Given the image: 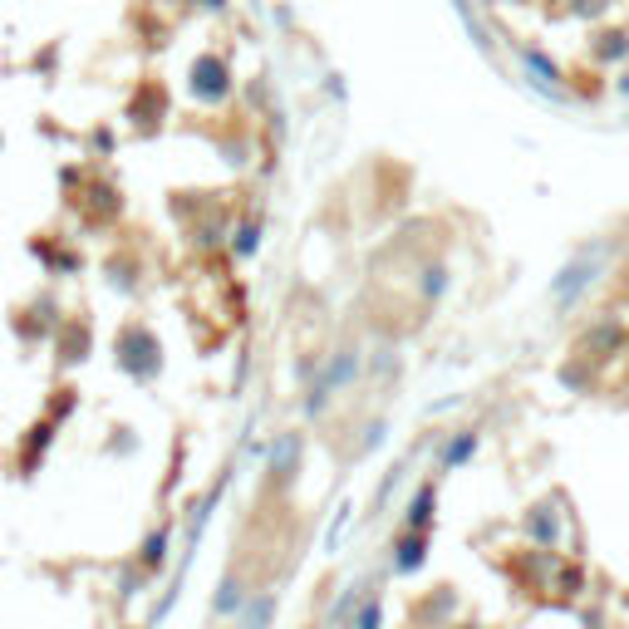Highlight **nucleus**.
<instances>
[{"instance_id": "obj_1", "label": "nucleus", "mask_w": 629, "mask_h": 629, "mask_svg": "<svg viewBox=\"0 0 629 629\" xmlns=\"http://www.w3.org/2000/svg\"><path fill=\"white\" fill-rule=\"evenodd\" d=\"M187 94L202 104V109H222L231 94H236V74H231V59L217 50H202L187 69Z\"/></svg>"}, {"instance_id": "obj_4", "label": "nucleus", "mask_w": 629, "mask_h": 629, "mask_svg": "<svg viewBox=\"0 0 629 629\" xmlns=\"http://www.w3.org/2000/svg\"><path fill=\"white\" fill-rule=\"evenodd\" d=\"M585 59H590L595 69H620V64H629V25L595 30L590 45H585Z\"/></svg>"}, {"instance_id": "obj_7", "label": "nucleus", "mask_w": 629, "mask_h": 629, "mask_svg": "<svg viewBox=\"0 0 629 629\" xmlns=\"http://www.w3.org/2000/svg\"><path fill=\"white\" fill-rule=\"evenodd\" d=\"M227 236H231L227 246L236 251V256H251V251L261 246V222H256V217H246V222H236Z\"/></svg>"}, {"instance_id": "obj_13", "label": "nucleus", "mask_w": 629, "mask_h": 629, "mask_svg": "<svg viewBox=\"0 0 629 629\" xmlns=\"http://www.w3.org/2000/svg\"><path fill=\"white\" fill-rule=\"evenodd\" d=\"M236 605H241V585H236V580H227V585H222V600H217V610L227 615V610H236Z\"/></svg>"}, {"instance_id": "obj_14", "label": "nucleus", "mask_w": 629, "mask_h": 629, "mask_svg": "<svg viewBox=\"0 0 629 629\" xmlns=\"http://www.w3.org/2000/svg\"><path fill=\"white\" fill-rule=\"evenodd\" d=\"M610 89H615L620 99H629V64H620V69H615V84H610Z\"/></svg>"}, {"instance_id": "obj_8", "label": "nucleus", "mask_w": 629, "mask_h": 629, "mask_svg": "<svg viewBox=\"0 0 629 629\" xmlns=\"http://www.w3.org/2000/svg\"><path fill=\"white\" fill-rule=\"evenodd\" d=\"M561 10H566L571 20H590V25H595V20H605V15L615 10V0H561Z\"/></svg>"}, {"instance_id": "obj_15", "label": "nucleus", "mask_w": 629, "mask_h": 629, "mask_svg": "<svg viewBox=\"0 0 629 629\" xmlns=\"http://www.w3.org/2000/svg\"><path fill=\"white\" fill-rule=\"evenodd\" d=\"M182 5H192V10H212V15L227 10V0H182Z\"/></svg>"}, {"instance_id": "obj_9", "label": "nucleus", "mask_w": 629, "mask_h": 629, "mask_svg": "<svg viewBox=\"0 0 629 629\" xmlns=\"http://www.w3.org/2000/svg\"><path fill=\"white\" fill-rule=\"evenodd\" d=\"M590 276H595V261H575V266H566V276L556 281V295H561V300H571V295L585 286Z\"/></svg>"}, {"instance_id": "obj_6", "label": "nucleus", "mask_w": 629, "mask_h": 629, "mask_svg": "<svg viewBox=\"0 0 629 629\" xmlns=\"http://www.w3.org/2000/svg\"><path fill=\"white\" fill-rule=\"evenodd\" d=\"M423 546H428V531H403L399 546H394V551H399L394 566H399V571H413V566L423 561Z\"/></svg>"}, {"instance_id": "obj_5", "label": "nucleus", "mask_w": 629, "mask_h": 629, "mask_svg": "<svg viewBox=\"0 0 629 629\" xmlns=\"http://www.w3.org/2000/svg\"><path fill=\"white\" fill-rule=\"evenodd\" d=\"M320 379H325L330 389H344V384H354V379H359V349H340V354H335V364H330V369H325Z\"/></svg>"}, {"instance_id": "obj_2", "label": "nucleus", "mask_w": 629, "mask_h": 629, "mask_svg": "<svg viewBox=\"0 0 629 629\" xmlns=\"http://www.w3.org/2000/svg\"><path fill=\"white\" fill-rule=\"evenodd\" d=\"M521 74H526V84H531V89H541L546 99H566V69L546 55V50L521 45Z\"/></svg>"}, {"instance_id": "obj_11", "label": "nucleus", "mask_w": 629, "mask_h": 629, "mask_svg": "<svg viewBox=\"0 0 629 629\" xmlns=\"http://www.w3.org/2000/svg\"><path fill=\"white\" fill-rule=\"evenodd\" d=\"M472 448H477V433H458V438L448 443V453H443V467H458V462L467 458Z\"/></svg>"}, {"instance_id": "obj_12", "label": "nucleus", "mask_w": 629, "mask_h": 629, "mask_svg": "<svg viewBox=\"0 0 629 629\" xmlns=\"http://www.w3.org/2000/svg\"><path fill=\"white\" fill-rule=\"evenodd\" d=\"M531 531H536V541H556V516H546L541 507V516H531Z\"/></svg>"}, {"instance_id": "obj_10", "label": "nucleus", "mask_w": 629, "mask_h": 629, "mask_svg": "<svg viewBox=\"0 0 629 629\" xmlns=\"http://www.w3.org/2000/svg\"><path fill=\"white\" fill-rule=\"evenodd\" d=\"M433 487H423L418 497H413V507H408V531H428V521H433Z\"/></svg>"}, {"instance_id": "obj_3", "label": "nucleus", "mask_w": 629, "mask_h": 629, "mask_svg": "<svg viewBox=\"0 0 629 629\" xmlns=\"http://www.w3.org/2000/svg\"><path fill=\"white\" fill-rule=\"evenodd\" d=\"M128 118H133V128L153 133V128L168 118V89H163L158 79H143V84L133 89V99H128Z\"/></svg>"}]
</instances>
